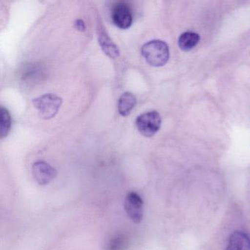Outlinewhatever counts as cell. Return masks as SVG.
Listing matches in <instances>:
<instances>
[{
    "label": "cell",
    "mask_w": 250,
    "mask_h": 250,
    "mask_svg": "<svg viewBox=\"0 0 250 250\" xmlns=\"http://www.w3.org/2000/svg\"><path fill=\"white\" fill-rule=\"evenodd\" d=\"M125 245V239L123 235H116L110 240L106 250H124Z\"/></svg>",
    "instance_id": "12"
},
{
    "label": "cell",
    "mask_w": 250,
    "mask_h": 250,
    "mask_svg": "<svg viewBox=\"0 0 250 250\" xmlns=\"http://www.w3.org/2000/svg\"><path fill=\"white\" fill-rule=\"evenodd\" d=\"M124 207L128 217L134 223H140L143 220V201L137 193L131 192L127 195Z\"/></svg>",
    "instance_id": "5"
},
{
    "label": "cell",
    "mask_w": 250,
    "mask_h": 250,
    "mask_svg": "<svg viewBox=\"0 0 250 250\" xmlns=\"http://www.w3.org/2000/svg\"><path fill=\"white\" fill-rule=\"evenodd\" d=\"M62 102V99L60 96L52 93H47L36 98L33 101V103L39 111L40 118L49 120L54 118L58 113Z\"/></svg>",
    "instance_id": "2"
},
{
    "label": "cell",
    "mask_w": 250,
    "mask_h": 250,
    "mask_svg": "<svg viewBox=\"0 0 250 250\" xmlns=\"http://www.w3.org/2000/svg\"><path fill=\"white\" fill-rule=\"evenodd\" d=\"M141 52L146 62L151 66H163L169 60V47L162 41L153 40L145 43Z\"/></svg>",
    "instance_id": "1"
},
{
    "label": "cell",
    "mask_w": 250,
    "mask_h": 250,
    "mask_svg": "<svg viewBox=\"0 0 250 250\" xmlns=\"http://www.w3.org/2000/svg\"><path fill=\"white\" fill-rule=\"evenodd\" d=\"M200 37L197 33L187 32L183 33L178 39V45L183 51L188 52L194 49L200 42Z\"/></svg>",
    "instance_id": "10"
},
{
    "label": "cell",
    "mask_w": 250,
    "mask_h": 250,
    "mask_svg": "<svg viewBox=\"0 0 250 250\" xmlns=\"http://www.w3.org/2000/svg\"><path fill=\"white\" fill-rule=\"evenodd\" d=\"M33 174L38 184L44 186L56 177L57 171L46 162L39 161L33 165Z\"/></svg>",
    "instance_id": "6"
},
{
    "label": "cell",
    "mask_w": 250,
    "mask_h": 250,
    "mask_svg": "<svg viewBox=\"0 0 250 250\" xmlns=\"http://www.w3.org/2000/svg\"><path fill=\"white\" fill-rule=\"evenodd\" d=\"M225 250H250V235L242 231H236L229 237Z\"/></svg>",
    "instance_id": "7"
},
{
    "label": "cell",
    "mask_w": 250,
    "mask_h": 250,
    "mask_svg": "<svg viewBox=\"0 0 250 250\" xmlns=\"http://www.w3.org/2000/svg\"><path fill=\"white\" fill-rule=\"evenodd\" d=\"M111 17L114 24L121 29L128 28L132 24V11L129 5L125 2H118L114 5Z\"/></svg>",
    "instance_id": "4"
},
{
    "label": "cell",
    "mask_w": 250,
    "mask_h": 250,
    "mask_svg": "<svg viewBox=\"0 0 250 250\" xmlns=\"http://www.w3.org/2000/svg\"><path fill=\"white\" fill-rule=\"evenodd\" d=\"M75 27H77L78 30H81V31L84 30V29H85L84 21L80 20H77V21H76Z\"/></svg>",
    "instance_id": "13"
},
{
    "label": "cell",
    "mask_w": 250,
    "mask_h": 250,
    "mask_svg": "<svg viewBox=\"0 0 250 250\" xmlns=\"http://www.w3.org/2000/svg\"><path fill=\"white\" fill-rule=\"evenodd\" d=\"M99 31V42L102 50L108 56L112 58H116L119 56L120 51L118 46L113 43L112 39L109 37L106 32L100 27Z\"/></svg>",
    "instance_id": "8"
},
{
    "label": "cell",
    "mask_w": 250,
    "mask_h": 250,
    "mask_svg": "<svg viewBox=\"0 0 250 250\" xmlns=\"http://www.w3.org/2000/svg\"><path fill=\"white\" fill-rule=\"evenodd\" d=\"M1 127H0V135L1 138H4L8 135L11 130V118L9 112L5 108L1 107Z\"/></svg>",
    "instance_id": "11"
},
{
    "label": "cell",
    "mask_w": 250,
    "mask_h": 250,
    "mask_svg": "<svg viewBox=\"0 0 250 250\" xmlns=\"http://www.w3.org/2000/svg\"><path fill=\"white\" fill-rule=\"evenodd\" d=\"M162 119L156 111L145 112L139 115L136 120V126L145 137H153L161 127Z\"/></svg>",
    "instance_id": "3"
},
{
    "label": "cell",
    "mask_w": 250,
    "mask_h": 250,
    "mask_svg": "<svg viewBox=\"0 0 250 250\" xmlns=\"http://www.w3.org/2000/svg\"><path fill=\"white\" fill-rule=\"evenodd\" d=\"M136 104V97L133 93L125 92L123 93L118 100V109L120 115L127 116L131 113V110Z\"/></svg>",
    "instance_id": "9"
}]
</instances>
